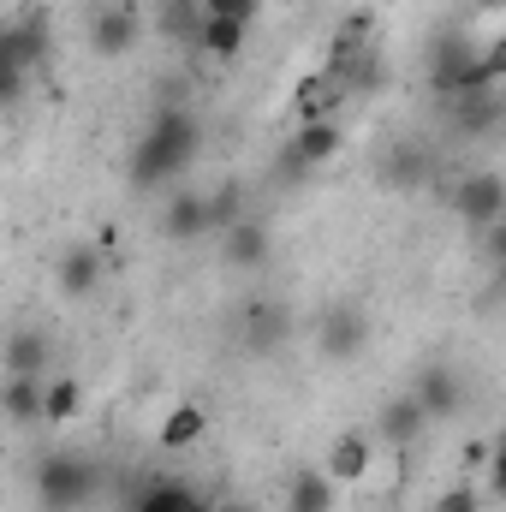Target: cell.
Instances as JSON below:
<instances>
[{"label":"cell","instance_id":"5bb4252c","mask_svg":"<svg viewBox=\"0 0 506 512\" xmlns=\"http://www.w3.org/2000/svg\"><path fill=\"white\" fill-rule=\"evenodd\" d=\"M203 233H209V203H203L197 191H173V203L161 209V239L191 245V239H203Z\"/></svg>","mask_w":506,"mask_h":512},{"label":"cell","instance_id":"7402d4cb","mask_svg":"<svg viewBox=\"0 0 506 512\" xmlns=\"http://www.w3.org/2000/svg\"><path fill=\"white\" fill-rule=\"evenodd\" d=\"M191 483H179V477H149L143 489H137V501H131V512H185L191 507Z\"/></svg>","mask_w":506,"mask_h":512},{"label":"cell","instance_id":"44dd1931","mask_svg":"<svg viewBox=\"0 0 506 512\" xmlns=\"http://www.w3.org/2000/svg\"><path fill=\"white\" fill-rule=\"evenodd\" d=\"M381 179H387L393 191H417V185L429 179V155H423V149H411V143H393V149H387V161H381Z\"/></svg>","mask_w":506,"mask_h":512},{"label":"cell","instance_id":"277c9868","mask_svg":"<svg viewBox=\"0 0 506 512\" xmlns=\"http://www.w3.org/2000/svg\"><path fill=\"white\" fill-rule=\"evenodd\" d=\"M453 209H459V221H465L471 233H495V227L506 221V179L495 173V167L465 173L459 191H453Z\"/></svg>","mask_w":506,"mask_h":512},{"label":"cell","instance_id":"9c48e42d","mask_svg":"<svg viewBox=\"0 0 506 512\" xmlns=\"http://www.w3.org/2000/svg\"><path fill=\"white\" fill-rule=\"evenodd\" d=\"M328 483L334 489H352V483H364L370 471H376V435H364V429H340L334 435V447H328Z\"/></svg>","mask_w":506,"mask_h":512},{"label":"cell","instance_id":"7c38bea8","mask_svg":"<svg viewBox=\"0 0 506 512\" xmlns=\"http://www.w3.org/2000/svg\"><path fill=\"white\" fill-rule=\"evenodd\" d=\"M447 120L459 137H495L501 131V90H471L447 102Z\"/></svg>","mask_w":506,"mask_h":512},{"label":"cell","instance_id":"ac0fdd59","mask_svg":"<svg viewBox=\"0 0 506 512\" xmlns=\"http://www.w3.org/2000/svg\"><path fill=\"white\" fill-rule=\"evenodd\" d=\"M286 512H334V483H328V471L304 465V471L286 483Z\"/></svg>","mask_w":506,"mask_h":512},{"label":"cell","instance_id":"52a82bcc","mask_svg":"<svg viewBox=\"0 0 506 512\" xmlns=\"http://www.w3.org/2000/svg\"><path fill=\"white\" fill-rule=\"evenodd\" d=\"M137 42H143V18H137L131 0H108V6H96V18H90V48H96L102 60H126Z\"/></svg>","mask_w":506,"mask_h":512},{"label":"cell","instance_id":"8fae6325","mask_svg":"<svg viewBox=\"0 0 506 512\" xmlns=\"http://www.w3.org/2000/svg\"><path fill=\"white\" fill-rule=\"evenodd\" d=\"M340 102H352V96L340 90V78H334L328 66H316V72L292 90V114H298V126H310V120H334Z\"/></svg>","mask_w":506,"mask_h":512},{"label":"cell","instance_id":"f1b7e54d","mask_svg":"<svg viewBox=\"0 0 506 512\" xmlns=\"http://www.w3.org/2000/svg\"><path fill=\"white\" fill-rule=\"evenodd\" d=\"M489 459H495V441H483V435L465 441V465H489Z\"/></svg>","mask_w":506,"mask_h":512},{"label":"cell","instance_id":"d6986e66","mask_svg":"<svg viewBox=\"0 0 506 512\" xmlns=\"http://www.w3.org/2000/svg\"><path fill=\"white\" fill-rule=\"evenodd\" d=\"M245 36H251V24L203 18V24H197V54H209V60H233V54H245Z\"/></svg>","mask_w":506,"mask_h":512},{"label":"cell","instance_id":"6da1fadb","mask_svg":"<svg viewBox=\"0 0 506 512\" xmlns=\"http://www.w3.org/2000/svg\"><path fill=\"white\" fill-rule=\"evenodd\" d=\"M197 149H203V126H197L191 108H155L149 126H143V137L131 143V161H126L131 191H161V185H173V179L197 161Z\"/></svg>","mask_w":506,"mask_h":512},{"label":"cell","instance_id":"4316f807","mask_svg":"<svg viewBox=\"0 0 506 512\" xmlns=\"http://www.w3.org/2000/svg\"><path fill=\"white\" fill-rule=\"evenodd\" d=\"M483 501H489V495H483L477 483H453V489L435 495V507L429 512H483Z\"/></svg>","mask_w":506,"mask_h":512},{"label":"cell","instance_id":"4fadbf2b","mask_svg":"<svg viewBox=\"0 0 506 512\" xmlns=\"http://www.w3.org/2000/svg\"><path fill=\"white\" fill-rule=\"evenodd\" d=\"M423 429H429V417H423V405H417L411 393L387 399V405H381V417H376V441H381V447H393V453H405Z\"/></svg>","mask_w":506,"mask_h":512},{"label":"cell","instance_id":"83f0119b","mask_svg":"<svg viewBox=\"0 0 506 512\" xmlns=\"http://www.w3.org/2000/svg\"><path fill=\"white\" fill-rule=\"evenodd\" d=\"M197 6H203V18H233V24H251L262 12V0H197Z\"/></svg>","mask_w":506,"mask_h":512},{"label":"cell","instance_id":"ffe728a7","mask_svg":"<svg viewBox=\"0 0 506 512\" xmlns=\"http://www.w3.org/2000/svg\"><path fill=\"white\" fill-rule=\"evenodd\" d=\"M78 411H84V382H78V376L42 382V423L66 429V423H78Z\"/></svg>","mask_w":506,"mask_h":512},{"label":"cell","instance_id":"e0dca14e","mask_svg":"<svg viewBox=\"0 0 506 512\" xmlns=\"http://www.w3.org/2000/svg\"><path fill=\"white\" fill-rule=\"evenodd\" d=\"M209 435V411L197 399H179L167 417H161V447H197Z\"/></svg>","mask_w":506,"mask_h":512},{"label":"cell","instance_id":"2e32d148","mask_svg":"<svg viewBox=\"0 0 506 512\" xmlns=\"http://www.w3.org/2000/svg\"><path fill=\"white\" fill-rule=\"evenodd\" d=\"M0 417L6 423H42V376H6L0 382Z\"/></svg>","mask_w":506,"mask_h":512},{"label":"cell","instance_id":"30bf717a","mask_svg":"<svg viewBox=\"0 0 506 512\" xmlns=\"http://www.w3.org/2000/svg\"><path fill=\"white\" fill-rule=\"evenodd\" d=\"M411 399L423 405L429 423H447V417H459V405H465V382H459L453 364H429V370L411 382Z\"/></svg>","mask_w":506,"mask_h":512},{"label":"cell","instance_id":"484cf974","mask_svg":"<svg viewBox=\"0 0 506 512\" xmlns=\"http://www.w3.org/2000/svg\"><path fill=\"white\" fill-rule=\"evenodd\" d=\"M209 203V233H221V227H233L239 215H245V191L239 185H221L215 197H203Z\"/></svg>","mask_w":506,"mask_h":512},{"label":"cell","instance_id":"d6a6232c","mask_svg":"<svg viewBox=\"0 0 506 512\" xmlns=\"http://www.w3.org/2000/svg\"><path fill=\"white\" fill-rule=\"evenodd\" d=\"M280 6H304V0H280Z\"/></svg>","mask_w":506,"mask_h":512},{"label":"cell","instance_id":"603a6c76","mask_svg":"<svg viewBox=\"0 0 506 512\" xmlns=\"http://www.w3.org/2000/svg\"><path fill=\"white\" fill-rule=\"evenodd\" d=\"M197 24H203V6L197 0H161V12H155V30L161 36H179L185 48H197Z\"/></svg>","mask_w":506,"mask_h":512},{"label":"cell","instance_id":"3957f363","mask_svg":"<svg viewBox=\"0 0 506 512\" xmlns=\"http://www.w3.org/2000/svg\"><path fill=\"white\" fill-rule=\"evenodd\" d=\"M96 495V465L84 453H42L36 465V507L42 512H78Z\"/></svg>","mask_w":506,"mask_h":512},{"label":"cell","instance_id":"ba28073f","mask_svg":"<svg viewBox=\"0 0 506 512\" xmlns=\"http://www.w3.org/2000/svg\"><path fill=\"white\" fill-rule=\"evenodd\" d=\"M322 358L328 364H352L364 346H370V316L364 310H352V304H334V310H322Z\"/></svg>","mask_w":506,"mask_h":512},{"label":"cell","instance_id":"cb8c5ba5","mask_svg":"<svg viewBox=\"0 0 506 512\" xmlns=\"http://www.w3.org/2000/svg\"><path fill=\"white\" fill-rule=\"evenodd\" d=\"M0 358H6V376H42V364H48V340H42V334H12Z\"/></svg>","mask_w":506,"mask_h":512},{"label":"cell","instance_id":"7a4b0ae2","mask_svg":"<svg viewBox=\"0 0 506 512\" xmlns=\"http://www.w3.org/2000/svg\"><path fill=\"white\" fill-rule=\"evenodd\" d=\"M506 72V48L501 42H483V48H471L465 36H441L435 42V54H429V90L441 96V102H453V96H471V90H495Z\"/></svg>","mask_w":506,"mask_h":512},{"label":"cell","instance_id":"1f68e13d","mask_svg":"<svg viewBox=\"0 0 506 512\" xmlns=\"http://www.w3.org/2000/svg\"><path fill=\"white\" fill-rule=\"evenodd\" d=\"M209 512H245V507H209Z\"/></svg>","mask_w":506,"mask_h":512},{"label":"cell","instance_id":"4dcf8cb0","mask_svg":"<svg viewBox=\"0 0 506 512\" xmlns=\"http://www.w3.org/2000/svg\"><path fill=\"white\" fill-rule=\"evenodd\" d=\"M506 0H477V12H501Z\"/></svg>","mask_w":506,"mask_h":512},{"label":"cell","instance_id":"f546056e","mask_svg":"<svg viewBox=\"0 0 506 512\" xmlns=\"http://www.w3.org/2000/svg\"><path fill=\"white\" fill-rule=\"evenodd\" d=\"M209 507H215V501H203V495H191V507H185V512H209Z\"/></svg>","mask_w":506,"mask_h":512},{"label":"cell","instance_id":"d4e9b609","mask_svg":"<svg viewBox=\"0 0 506 512\" xmlns=\"http://www.w3.org/2000/svg\"><path fill=\"white\" fill-rule=\"evenodd\" d=\"M24 84H30V72L18 66V54H12V36H6V24H0V108H12V102L24 96Z\"/></svg>","mask_w":506,"mask_h":512},{"label":"cell","instance_id":"9a60e30c","mask_svg":"<svg viewBox=\"0 0 506 512\" xmlns=\"http://www.w3.org/2000/svg\"><path fill=\"white\" fill-rule=\"evenodd\" d=\"M54 280H60L66 298H90V292L102 286V251H96V245H72V251L60 256Z\"/></svg>","mask_w":506,"mask_h":512},{"label":"cell","instance_id":"8992f818","mask_svg":"<svg viewBox=\"0 0 506 512\" xmlns=\"http://www.w3.org/2000/svg\"><path fill=\"white\" fill-rule=\"evenodd\" d=\"M268 256H274V227H268V221L239 215L233 227H221V268L256 274V268H268Z\"/></svg>","mask_w":506,"mask_h":512},{"label":"cell","instance_id":"5b68a950","mask_svg":"<svg viewBox=\"0 0 506 512\" xmlns=\"http://www.w3.org/2000/svg\"><path fill=\"white\" fill-rule=\"evenodd\" d=\"M340 149H346V131L334 126V120H310V126H298V137L286 143V155H280V179L316 173V167H328Z\"/></svg>","mask_w":506,"mask_h":512}]
</instances>
